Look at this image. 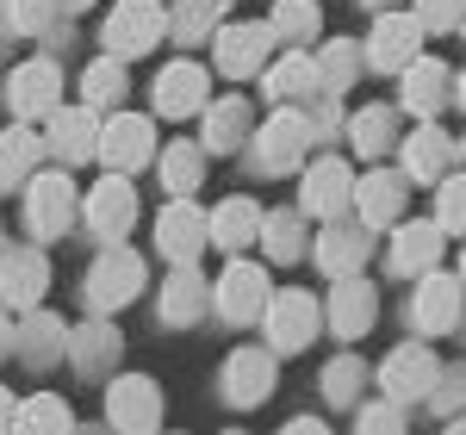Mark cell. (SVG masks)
I'll return each mask as SVG.
<instances>
[{"instance_id": "15", "label": "cell", "mask_w": 466, "mask_h": 435, "mask_svg": "<svg viewBox=\"0 0 466 435\" xmlns=\"http://www.w3.org/2000/svg\"><path fill=\"white\" fill-rule=\"evenodd\" d=\"M87 224H94L106 243H118V237L137 224V193H131L125 175H112V181H100L94 193H87Z\"/></svg>"}, {"instance_id": "16", "label": "cell", "mask_w": 466, "mask_h": 435, "mask_svg": "<svg viewBox=\"0 0 466 435\" xmlns=\"http://www.w3.org/2000/svg\"><path fill=\"white\" fill-rule=\"evenodd\" d=\"M44 287H50V261H44L37 249H13V255H0V298H6V305L32 311L37 298H44Z\"/></svg>"}, {"instance_id": "33", "label": "cell", "mask_w": 466, "mask_h": 435, "mask_svg": "<svg viewBox=\"0 0 466 435\" xmlns=\"http://www.w3.org/2000/svg\"><path fill=\"white\" fill-rule=\"evenodd\" d=\"M249 137V100H218L206 112V149H237Z\"/></svg>"}, {"instance_id": "20", "label": "cell", "mask_w": 466, "mask_h": 435, "mask_svg": "<svg viewBox=\"0 0 466 435\" xmlns=\"http://www.w3.org/2000/svg\"><path fill=\"white\" fill-rule=\"evenodd\" d=\"M373 311H380V292L367 287L360 274H342L336 280V298H329V329L336 336H360V329L373 324Z\"/></svg>"}, {"instance_id": "52", "label": "cell", "mask_w": 466, "mask_h": 435, "mask_svg": "<svg viewBox=\"0 0 466 435\" xmlns=\"http://www.w3.org/2000/svg\"><path fill=\"white\" fill-rule=\"evenodd\" d=\"M56 6H69V13H81V6H87V0H56Z\"/></svg>"}, {"instance_id": "36", "label": "cell", "mask_w": 466, "mask_h": 435, "mask_svg": "<svg viewBox=\"0 0 466 435\" xmlns=\"http://www.w3.org/2000/svg\"><path fill=\"white\" fill-rule=\"evenodd\" d=\"M218 6L224 0H175V13H168V32L180 37V44H199V37L218 32Z\"/></svg>"}, {"instance_id": "53", "label": "cell", "mask_w": 466, "mask_h": 435, "mask_svg": "<svg viewBox=\"0 0 466 435\" xmlns=\"http://www.w3.org/2000/svg\"><path fill=\"white\" fill-rule=\"evenodd\" d=\"M448 435H466V417H461V423H454V430H448Z\"/></svg>"}, {"instance_id": "5", "label": "cell", "mask_w": 466, "mask_h": 435, "mask_svg": "<svg viewBox=\"0 0 466 435\" xmlns=\"http://www.w3.org/2000/svg\"><path fill=\"white\" fill-rule=\"evenodd\" d=\"M137 292H144V261H137V249H106L94 261V274H87L94 311H118V305H131Z\"/></svg>"}, {"instance_id": "11", "label": "cell", "mask_w": 466, "mask_h": 435, "mask_svg": "<svg viewBox=\"0 0 466 435\" xmlns=\"http://www.w3.org/2000/svg\"><path fill=\"white\" fill-rule=\"evenodd\" d=\"M261 318H268L274 349H287V355H292V349H305V342L318 336V298H311V292H274Z\"/></svg>"}, {"instance_id": "21", "label": "cell", "mask_w": 466, "mask_h": 435, "mask_svg": "<svg viewBox=\"0 0 466 435\" xmlns=\"http://www.w3.org/2000/svg\"><path fill=\"white\" fill-rule=\"evenodd\" d=\"M50 149H56V156H69V162L94 156V149H100L94 106H56V112H50Z\"/></svg>"}, {"instance_id": "25", "label": "cell", "mask_w": 466, "mask_h": 435, "mask_svg": "<svg viewBox=\"0 0 466 435\" xmlns=\"http://www.w3.org/2000/svg\"><path fill=\"white\" fill-rule=\"evenodd\" d=\"M318 261H323V274H355L360 261H367V230H355V224H336L329 218V230L318 237Z\"/></svg>"}, {"instance_id": "44", "label": "cell", "mask_w": 466, "mask_h": 435, "mask_svg": "<svg viewBox=\"0 0 466 435\" xmlns=\"http://www.w3.org/2000/svg\"><path fill=\"white\" fill-rule=\"evenodd\" d=\"M410 13H417V25H423V32H454V25H461V13H466V0H417Z\"/></svg>"}, {"instance_id": "24", "label": "cell", "mask_w": 466, "mask_h": 435, "mask_svg": "<svg viewBox=\"0 0 466 435\" xmlns=\"http://www.w3.org/2000/svg\"><path fill=\"white\" fill-rule=\"evenodd\" d=\"M261 81H268V100H305V94H318V63L305 56V50H287L280 63H268L261 69Z\"/></svg>"}, {"instance_id": "17", "label": "cell", "mask_w": 466, "mask_h": 435, "mask_svg": "<svg viewBox=\"0 0 466 435\" xmlns=\"http://www.w3.org/2000/svg\"><path fill=\"white\" fill-rule=\"evenodd\" d=\"M212 100V81L199 63H168V69L156 75V106L168 112V118H187V112H199Z\"/></svg>"}, {"instance_id": "40", "label": "cell", "mask_w": 466, "mask_h": 435, "mask_svg": "<svg viewBox=\"0 0 466 435\" xmlns=\"http://www.w3.org/2000/svg\"><path fill=\"white\" fill-rule=\"evenodd\" d=\"M63 342H69V329L56 324V318H50V311H37L32 324L19 329V349H25V361H56V349H63Z\"/></svg>"}, {"instance_id": "50", "label": "cell", "mask_w": 466, "mask_h": 435, "mask_svg": "<svg viewBox=\"0 0 466 435\" xmlns=\"http://www.w3.org/2000/svg\"><path fill=\"white\" fill-rule=\"evenodd\" d=\"M360 6H373V13H386V6H398V0H360Z\"/></svg>"}, {"instance_id": "28", "label": "cell", "mask_w": 466, "mask_h": 435, "mask_svg": "<svg viewBox=\"0 0 466 435\" xmlns=\"http://www.w3.org/2000/svg\"><path fill=\"white\" fill-rule=\"evenodd\" d=\"M448 156H454L448 131H441V125H423V131H410V144H404V168H410L417 181H435V175L448 168Z\"/></svg>"}, {"instance_id": "43", "label": "cell", "mask_w": 466, "mask_h": 435, "mask_svg": "<svg viewBox=\"0 0 466 435\" xmlns=\"http://www.w3.org/2000/svg\"><path fill=\"white\" fill-rule=\"evenodd\" d=\"M360 379H367V367H360L355 355H342V361H329V367H323V392H329V399H355V392H360Z\"/></svg>"}, {"instance_id": "30", "label": "cell", "mask_w": 466, "mask_h": 435, "mask_svg": "<svg viewBox=\"0 0 466 435\" xmlns=\"http://www.w3.org/2000/svg\"><path fill=\"white\" fill-rule=\"evenodd\" d=\"M37 131H25V125H13V131H0V187H19L25 175L37 168Z\"/></svg>"}, {"instance_id": "51", "label": "cell", "mask_w": 466, "mask_h": 435, "mask_svg": "<svg viewBox=\"0 0 466 435\" xmlns=\"http://www.w3.org/2000/svg\"><path fill=\"white\" fill-rule=\"evenodd\" d=\"M454 94H461V106H466V69H461V81H454Z\"/></svg>"}, {"instance_id": "26", "label": "cell", "mask_w": 466, "mask_h": 435, "mask_svg": "<svg viewBox=\"0 0 466 435\" xmlns=\"http://www.w3.org/2000/svg\"><path fill=\"white\" fill-rule=\"evenodd\" d=\"M255 237H261V212H255V199H224L212 212V243L218 249H249Z\"/></svg>"}, {"instance_id": "10", "label": "cell", "mask_w": 466, "mask_h": 435, "mask_svg": "<svg viewBox=\"0 0 466 435\" xmlns=\"http://www.w3.org/2000/svg\"><path fill=\"white\" fill-rule=\"evenodd\" d=\"M268 274L255 268V261H230L224 268V280H218V311L230 318V324H249V318H261L268 311Z\"/></svg>"}, {"instance_id": "47", "label": "cell", "mask_w": 466, "mask_h": 435, "mask_svg": "<svg viewBox=\"0 0 466 435\" xmlns=\"http://www.w3.org/2000/svg\"><path fill=\"white\" fill-rule=\"evenodd\" d=\"M287 435H329V430H323L318 417H299V423H287Z\"/></svg>"}, {"instance_id": "9", "label": "cell", "mask_w": 466, "mask_h": 435, "mask_svg": "<svg viewBox=\"0 0 466 435\" xmlns=\"http://www.w3.org/2000/svg\"><path fill=\"white\" fill-rule=\"evenodd\" d=\"M25 224H32V237H63L75 224V187L69 175H37L25 187Z\"/></svg>"}, {"instance_id": "7", "label": "cell", "mask_w": 466, "mask_h": 435, "mask_svg": "<svg viewBox=\"0 0 466 435\" xmlns=\"http://www.w3.org/2000/svg\"><path fill=\"white\" fill-rule=\"evenodd\" d=\"M380 386H386V399H430L435 386H441V361H435V349H392L386 367H380Z\"/></svg>"}, {"instance_id": "55", "label": "cell", "mask_w": 466, "mask_h": 435, "mask_svg": "<svg viewBox=\"0 0 466 435\" xmlns=\"http://www.w3.org/2000/svg\"><path fill=\"white\" fill-rule=\"evenodd\" d=\"M461 268H466V255H461Z\"/></svg>"}, {"instance_id": "23", "label": "cell", "mask_w": 466, "mask_h": 435, "mask_svg": "<svg viewBox=\"0 0 466 435\" xmlns=\"http://www.w3.org/2000/svg\"><path fill=\"white\" fill-rule=\"evenodd\" d=\"M461 318V280L454 274H423V287H417V324L423 329H454Z\"/></svg>"}, {"instance_id": "31", "label": "cell", "mask_w": 466, "mask_h": 435, "mask_svg": "<svg viewBox=\"0 0 466 435\" xmlns=\"http://www.w3.org/2000/svg\"><path fill=\"white\" fill-rule=\"evenodd\" d=\"M199 311H206V287H199L193 261H180V274L168 280V292H162V318H168V324H193Z\"/></svg>"}, {"instance_id": "18", "label": "cell", "mask_w": 466, "mask_h": 435, "mask_svg": "<svg viewBox=\"0 0 466 435\" xmlns=\"http://www.w3.org/2000/svg\"><path fill=\"white\" fill-rule=\"evenodd\" d=\"M355 206H360V224H367V230H386V224L404 218V181L386 175V168H373V175L355 181Z\"/></svg>"}, {"instance_id": "37", "label": "cell", "mask_w": 466, "mask_h": 435, "mask_svg": "<svg viewBox=\"0 0 466 435\" xmlns=\"http://www.w3.org/2000/svg\"><path fill=\"white\" fill-rule=\"evenodd\" d=\"M261 243H268L274 261L305 255V218H299V212H268V218H261Z\"/></svg>"}, {"instance_id": "3", "label": "cell", "mask_w": 466, "mask_h": 435, "mask_svg": "<svg viewBox=\"0 0 466 435\" xmlns=\"http://www.w3.org/2000/svg\"><path fill=\"white\" fill-rule=\"evenodd\" d=\"M423 25H417V13H398V6H386L380 19H373V37H367V63L373 69H410L417 56H423Z\"/></svg>"}, {"instance_id": "29", "label": "cell", "mask_w": 466, "mask_h": 435, "mask_svg": "<svg viewBox=\"0 0 466 435\" xmlns=\"http://www.w3.org/2000/svg\"><path fill=\"white\" fill-rule=\"evenodd\" d=\"M274 37L287 44V50H299V44H311L323 25V13H318V0H274Z\"/></svg>"}, {"instance_id": "34", "label": "cell", "mask_w": 466, "mask_h": 435, "mask_svg": "<svg viewBox=\"0 0 466 435\" xmlns=\"http://www.w3.org/2000/svg\"><path fill=\"white\" fill-rule=\"evenodd\" d=\"M355 50H360V44H342V37H336L323 56H311V63H318V94H329V100L349 94V81H355V69H360Z\"/></svg>"}, {"instance_id": "45", "label": "cell", "mask_w": 466, "mask_h": 435, "mask_svg": "<svg viewBox=\"0 0 466 435\" xmlns=\"http://www.w3.org/2000/svg\"><path fill=\"white\" fill-rule=\"evenodd\" d=\"M435 224H441V230H466V175H454V181L441 187V206H435Z\"/></svg>"}, {"instance_id": "32", "label": "cell", "mask_w": 466, "mask_h": 435, "mask_svg": "<svg viewBox=\"0 0 466 435\" xmlns=\"http://www.w3.org/2000/svg\"><path fill=\"white\" fill-rule=\"evenodd\" d=\"M69 430H75V417L63 399H32L13 410V435H69Z\"/></svg>"}, {"instance_id": "49", "label": "cell", "mask_w": 466, "mask_h": 435, "mask_svg": "<svg viewBox=\"0 0 466 435\" xmlns=\"http://www.w3.org/2000/svg\"><path fill=\"white\" fill-rule=\"evenodd\" d=\"M0 435H13V399L0 392Z\"/></svg>"}, {"instance_id": "14", "label": "cell", "mask_w": 466, "mask_h": 435, "mask_svg": "<svg viewBox=\"0 0 466 435\" xmlns=\"http://www.w3.org/2000/svg\"><path fill=\"white\" fill-rule=\"evenodd\" d=\"M206 237H212V218L199 212L193 199H175L168 212L156 218V243L175 255V261H193V255L206 249Z\"/></svg>"}, {"instance_id": "35", "label": "cell", "mask_w": 466, "mask_h": 435, "mask_svg": "<svg viewBox=\"0 0 466 435\" xmlns=\"http://www.w3.org/2000/svg\"><path fill=\"white\" fill-rule=\"evenodd\" d=\"M112 361H118V329L112 324H87L75 336V367L81 373H106Z\"/></svg>"}, {"instance_id": "48", "label": "cell", "mask_w": 466, "mask_h": 435, "mask_svg": "<svg viewBox=\"0 0 466 435\" xmlns=\"http://www.w3.org/2000/svg\"><path fill=\"white\" fill-rule=\"evenodd\" d=\"M13 342H19V336H13V324H6V311H0V355H13Z\"/></svg>"}, {"instance_id": "38", "label": "cell", "mask_w": 466, "mask_h": 435, "mask_svg": "<svg viewBox=\"0 0 466 435\" xmlns=\"http://www.w3.org/2000/svg\"><path fill=\"white\" fill-rule=\"evenodd\" d=\"M349 137H355V149H360V156H380V149H392V137H398V118H392V106H367V112H355Z\"/></svg>"}, {"instance_id": "54", "label": "cell", "mask_w": 466, "mask_h": 435, "mask_svg": "<svg viewBox=\"0 0 466 435\" xmlns=\"http://www.w3.org/2000/svg\"><path fill=\"white\" fill-rule=\"evenodd\" d=\"M461 32H466V13H461Z\"/></svg>"}, {"instance_id": "4", "label": "cell", "mask_w": 466, "mask_h": 435, "mask_svg": "<svg viewBox=\"0 0 466 435\" xmlns=\"http://www.w3.org/2000/svg\"><path fill=\"white\" fill-rule=\"evenodd\" d=\"M106 417H112V430H118V435H156V423H162V392H156V379H144V373L112 379Z\"/></svg>"}, {"instance_id": "2", "label": "cell", "mask_w": 466, "mask_h": 435, "mask_svg": "<svg viewBox=\"0 0 466 435\" xmlns=\"http://www.w3.org/2000/svg\"><path fill=\"white\" fill-rule=\"evenodd\" d=\"M168 37V6L162 0H118L106 19V50L125 63V56H144Z\"/></svg>"}, {"instance_id": "8", "label": "cell", "mask_w": 466, "mask_h": 435, "mask_svg": "<svg viewBox=\"0 0 466 435\" xmlns=\"http://www.w3.org/2000/svg\"><path fill=\"white\" fill-rule=\"evenodd\" d=\"M255 149H261V168H299L305 162V149H311V118L299 106H280L268 125H261V137H255Z\"/></svg>"}, {"instance_id": "6", "label": "cell", "mask_w": 466, "mask_h": 435, "mask_svg": "<svg viewBox=\"0 0 466 435\" xmlns=\"http://www.w3.org/2000/svg\"><path fill=\"white\" fill-rule=\"evenodd\" d=\"M94 156H106L118 175H131V168H144L149 156H156V125L137 118V112H112L106 125H100V149Z\"/></svg>"}, {"instance_id": "27", "label": "cell", "mask_w": 466, "mask_h": 435, "mask_svg": "<svg viewBox=\"0 0 466 435\" xmlns=\"http://www.w3.org/2000/svg\"><path fill=\"white\" fill-rule=\"evenodd\" d=\"M398 75H404V106H410V112L430 118V112L448 100V69H441L435 56H417L410 69H398Z\"/></svg>"}, {"instance_id": "42", "label": "cell", "mask_w": 466, "mask_h": 435, "mask_svg": "<svg viewBox=\"0 0 466 435\" xmlns=\"http://www.w3.org/2000/svg\"><path fill=\"white\" fill-rule=\"evenodd\" d=\"M50 19H56V0H6V25H13V32H44V25H50Z\"/></svg>"}, {"instance_id": "13", "label": "cell", "mask_w": 466, "mask_h": 435, "mask_svg": "<svg viewBox=\"0 0 466 435\" xmlns=\"http://www.w3.org/2000/svg\"><path fill=\"white\" fill-rule=\"evenodd\" d=\"M56 94H63L56 63H19V69L6 75V100H13L19 118H44V112H56Z\"/></svg>"}, {"instance_id": "22", "label": "cell", "mask_w": 466, "mask_h": 435, "mask_svg": "<svg viewBox=\"0 0 466 435\" xmlns=\"http://www.w3.org/2000/svg\"><path fill=\"white\" fill-rule=\"evenodd\" d=\"M435 255H441V224H398L392 274H430Z\"/></svg>"}, {"instance_id": "41", "label": "cell", "mask_w": 466, "mask_h": 435, "mask_svg": "<svg viewBox=\"0 0 466 435\" xmlns=\"http://www.w3.org/2000/svg\"><path fill=\"white\" fill-rule=\"evenodd\" d=\"M199 175H206V162H199V149L175 144L168 156H162V181H168V193H175V199H187V193L199 187Z\"/></svg>"}, {"instance_id": "12", "label": "cell", "mask_w": 466, "mask_h": 435, "mask_svg": "<svg viewBox=\"0 0 466 435\" xmlns=\"http://www.w3.org/2000/svg\"><path fill=\"white\" fill-rule=\"evenodd\" d=\"M355 199V175H349V162H336V156H323L305 168V187H299V206L311 218H336L342 206Z\"/></svg>"}, {"instance_id": "1", "label": "cell", "mask_w": 466, "mask_h": 435, "mask_svg": "<svg viewBox=\"0 0 466 435\" xmlns=\"http://www.w3.org/2000/svg\"><path fill=\"white\" fill-rule=\"evenodd\" d=\"M212 44H218V69L230 75V81H249V75H261L268 63H274V50H280L274 25H261V19H237V25H218Z\"/></svg>"}, {"instance_id": "39", "label": "cell", "mask_w": 466, "mask_h": 435, "mask_svg": "<svg viewBox=\"0 0 466 435\" xmlns=\"http://www.w3.org/2000/svg\"><path fill=\"white\" fill-rule=\"evenodd\" d=\"M81 94H87V106H112V100H125V63H118V56L87 63V75H81Z\"/></svg>"}, {"instance_id": "46", "label": "cell", "mask_w": 466, "mask_h": 435, "mask_svg": "<svg viewBox=\"0 0 466 435\" xmlns=\"http://www.w3.org/2000/svg\"><path fill=\"white\" fill-rule=\"evenodd\" d=\"M360 435H404V417L392 404H373V410H360Z\"/></svg>"}, {"instance_id": "19", "label": "cell", "mask_w": 466, "mask_h": 435, "mask_svg": "<svg viewBox=\"0 0 466 435\" xmlns=\"http://www.w3.org/2000/svg\"><path fill=\"white\" fill-rule=\"evenodd\" d=\"M274 392V361L261 355V349H237L230 361H224V399L230 404H261Z\"/></svg>"}]
</instances>
